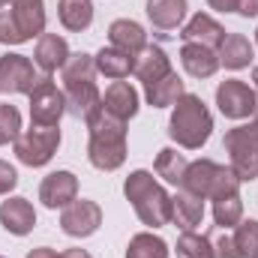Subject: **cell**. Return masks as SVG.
Instances as JSON below:
<instances>
[{"label":"cell","mask_w":258,"mask_h":258,"mask_svg":"<svg viewBox=\"0 0 258 258\" xmlns=\"http://www.w3.org/2000/svg\"><path fill=\"white\" fill-rule=\"evenodd\" d=\"M90 129V144H87V156L99 171H114L123 165L126 159V120L111 117L102 105L87 117Z\"/></svg>","instance_id":"6da1fadb"},{"label":"cell","mask_w":258,"mask_h":258,"mask_svg":"<svg viewBox=\"0 0 258 258\" xmlns=\"http://www.w3.org/2000/svg\"><path fill=\"white\" fill-rule=\"evenodd\" d=\"M63 96L66 105L75 117H90L99 105V87H96V63L90 54H69V60L63 63Z\"/></svg>","instance_id":"7a4b0ae2"},{"label":"cell","mask_w":258,"mask_h":258,"mask_svg":"<svg viewBox=\"0 0 258 258\" xmlns=\"http://www.w3.org/2000/svg\"><path fill=\"white\" fill-rule=\"evenodd\" d=\"M123 192L132 201V207L144 225L159 228V225L171 222V195L153 180L150 171H132L123 183Z\"/></svg>","instance_id":"3957f363"},{"label":"cell","mask_w":258,"mask_h":258,"mask_svg":"<svg viewBox=\"0 0 258 258\" xmlns=\"http://www.w3.org/2000/svg\"><path fill=\"white\" fill-rule=\"evenodd\" d=\"M210 129H213V117H210L207 105L201 102V96L183 93V96L174 102L171 123H168V135H171L180 147L198 150V147L210 138Z\"/></svg>","instance_id":"277c9868"},{"label":"cell","mask_w":258,"mask_h":258,"mask_svg":"<svg viewBox=\"0 0 258 258\" xmlns=\"http://www.w3.org/2000/svg\"><path fill=\"white\" fill-rule=\"evenodd\" d=\"M45 30V6L42 0H9V9L0 12V42L21 45Z\"/></svg>","instance_id":"5b68a950"},{"label":"cell","mask_w":258,"mask_h":258,"mask_svg":"<svg viewBox=\"0 0 258 258\" xmlns=\"http://www.w3.org/2000/svg\"><path fill=\"white\" fill-rule=\"evenodd\" d=\"M186 192L198 195V198H228V195H237L240 189V180L231 168L213 162V159H198V162H189L186 168V177H183V186Z\"/></svg>","instance_id":"8992f818"},{"label":"cell","mask_w":258,"mask_h":258,"mask_svg":"<svg viewBox=\"0 0 258 258\" xmlns=\"http://www.w3.org/2000/svg\"><path fill=\"white\" fill-rule=\"evenodd\" d=\"M222 147L231 153V171L237 180H255L258 177V120L249 126H234L225 132Z\"/></svg>","instance_id":"52a82bcc"},{"label":"cell","mask_w":258,"mask_h":258,"mask_svg":"<svg viewBox=\"0 0 258 258\" xmlns=\"http://www.w3.org/2000/svg\"><path fill=\"white\" fill-rule=\"evenodd\" d=\"M57 147H60V129L57 126H30L15 138V156L30 168L45 165L57 153Z\"/></svg>","instance_id":"ba28073f"},{"label":"cell","mask_w":258,"mask_h":258,"mask_svg":"<svg viewBox=\"0 0 258 258\" xmlns=\"http://www.w3.org/2000/svg\"><path fill=\"white\" fill-rule=\"evenodd\" d=\"M30 96V120L33 126H57L66 111V96L57 90L51 75H42L39 84L27 93Z\"/></svg>","instance_id":"9c48e42d"},{"label":"cell","mask_w":258,"mask_h":258,"mask_svg":"<svg viewBox=\"0 0 258 258\" xmlns=\"http://www.w3.org/2000/svg\"><path fill=\"white\" fill-rule=\"evenodd\" d=\"M216 105H219V111H222L225 117L243 120V117H252V114H255L258 93L249 84H243V81H237V78H228V81H222V84L216 87Z\"/></svg>","instance_id":"30bf717a"},{"label":"cell","mask_w":258,"mask_h":258,"mask_svg":"<svg viewBox=\"0 0 258 258\" xmlns=\"http://www.w3.org/2000/svg\"><path fill=\"white\" fill-rule=\"evenodd\" d=\"M39 84V75L24 54L0 57V93H30Z\"/></svg>","instance_id":"8fae6325"},{"label":"cell","mask_w":258,"mask_h":258,"mask_svg":"<svg viewBox=\"0 0 258 258\" xmlns=\"http://www.w3.org/2000/svg\"><path fill=\"white\" fill-rule=\"evenodd\" d=\"M99 225H102V210L96 201H87V198H81V201L75 198L60 213V228L69 237H90Z\"/></svg>","instance_id":"7c38bea8"},{"label":"cell","mask_w":258,"mask_h":258,"mask_svg":"<svg viewBox=\"0 0 258 258\" xmlns=\"http://www.w3.org/2000/svg\"><path fill=\"white\" fill-rule=\"evenodd\" d=\"M75 195H78V177L72 171H51L39 186V201L51 210L72 204Z\"/></svg>","instance_id":"4fadbf2b"},{"label":"cell","mask_w":258,"mask_h":258,"mask_svg":"<svg viewBox=\"0 0 258 258\" xmlns=\"http://www.w3.org/2000/svg\"><path fill=\"white\" fill-rule=\"evenodd\" d=\"M69 60V45H66L63 36L57 33H42L39 42H36V51H33V63L39 66L45 75L63 69V63Z\"/></svg>","instance_id":"5bb4252c"},{"label":"cell","mask_w":258,"mask_h":258,"mask_svg":"<svg viewBox=\"0 0 258 258\" xmlns=\"http://www.w3.org/2000/svg\"><path fill=\"white\" fill-rule=\"evenodd\" d=\"M171 72V60L168 54L159 48V45H144L138 54H135V66H132V75L141 81V84H150V81H159L162 75Z\"/></svg>","instance_id":"9a60e30c"},{"label":"cell","mask_w":258,"mask_h":258,"mask_svg":"<svg viewBox=\"0 0 258 258\" xmlns=\"http://www.w3.org/2000/svg\"><path fill=\"white\" fill-rule=\"evenodd\" d=\"M0 222H3V228L9 231V234H27V231H33V225H36V210H33V204L27 201V198H9V201H3L0 204Z\"/></svg>","instance_id":"2e32d148"},{"label":"cell","mask_w":258,"mask_h":258,"mask_svg":"<svg viewBox=\"0 0 258 258\" xmlns=\"http://www.w3.org/2000/svg\"><path fill=\"white\" fill-rule=\"evenodd\" d=\"M102 108L117 117V120H129L138 114V90L129 84V81H114L105 96H102Z\"/></svg>","instance_id":"e0dca14e"},{"label":"cell","mask_w":258,"mask_h":258,"mask_svg":"<svg viewBox=\"0 0 258 258\" xmlns=\"http://www.w3.org/2000/svg\"><path fill=\"white\" fill-rule=\"evenodd\" d=\"M228 33L222 30V24L219 21H213L210 15H204V12H198L189 18V24L183 27V33H180V39L183 42H198V45H204V48H219L222 45V39H225Z\"/></svg>","instance_id":"ac0fdd59"},{"label":"cell","mask_w":258,"mask_h":258,"mask_svg":"<svg viewBox=\"0 0 258 258\" xmlns=\"http://www.w3.org/2000/svg\"><path fill=\"white\" fill-rule=\"evenodd\" d=\"M204 219V198L186 192V189H177L171 195V222L180 225L183 231H192L195 225H201Z\"/></svg>","instance_id":"d6986e66"},{"label":"cell","mask_w":258,"mask_h":258,"mask_svg":"<svg viewBox=\"0 0 258 258\" xmlns=\"http://www.w3.org/2000/svg\"><path fill=\"white\" fill-rule=\"evenodd\" d=\"M180 63L192 78H210L219 69V54L213 48H204L198 42H183L180 48Z\"/></svg>","instance_id":"ffe728a7"},{"label":"cell","mask_w":258,"mask_h":258,"mask_svg":"<svg viewBox=\"0 0 258 258\" xmlns=\"http://www.w3.org/2000/svg\"><path fill=\"white\" fill-rule=\"evenodd\" d=\"M108 39H111L114 48L126 51V54H132V57L147 45V33H144V27H141L138 21H129V18H117V21H111V27H108Z\"/></svg>","instance_id":"44dd1931"},{"label":"cell","mask_w":258,"mask_h":258,"mask_svg":"<svg viewBox=\"0 0 258 258\" xmlns=\"http://www.w3.org/2000/svg\"><path fill=\"white\" fill-rule=\"evenodd\" d=\"M144 96H147V102H150L153 108H168V105H174V102L183 96V81H180V75L171 69V72L162 75L159 81L144 84Z\"/></svg>","instance_id":"7402d4cb"},{"label":"cell","mask_w":258,"mask_h":258,"mask_svg":"<svg viewBox=\"0 0 258 258\" xmlns=\"http://www.w3.org/2000/svg\"><path fill=\"white\" fill-rule=\"evenodd\" d=\"M147 18L159 30H174L186 18V0H147Z\"/></svg>","instance_id":"603a6c76"},{"label":"cell","mask_w":258,"mask_h":258,"mask_svg":"<svg viewBox=\"0 0 258 258\" xmlns=\"http://www.w3.org/2000/svg\"><path fill=\"white\" fill-rule=\"evenodd\" d=\"M93 63H96V72L99 75L114 78V81H123L129 72H132V66H135V57L126 54V51H120V48H114V45H108V48H102L93 57Z\"/></svg>","instance_id":"cb8c5ba5"},{"label":"cell","mask_w":258,"mask_h":258,"mask_svg":"<svg viewBox=\"0 0 258 258\" xmlns=\"http://www.w3.org/2000/svg\"><path fill=\"white\" fill-rule=\"evenodd\" d=\"M252 60V42L243 33H228L219 45V63L225 69H243Z\"/></svg>","instance_id":"d4e9b609"},{"label":"cell","mask_w":258,"mask_h":258,"mask_svg":"<svg viewBox=\"0 0 258 258\" xmlns=\"http://www.w3.org/2000/svg\"><path fill=\"white\" fill-rule=\"evenodd\" d=\"M57 15H60V24L66 30L81 33L93 21V3L90 0H60L57 3Z\"/></svg>","instance_id":"484cf974"},{"label":"cell","mask_w":258,"mask_h":258,"mask_svg":"<svg viewBox=\"0 0 258 258\" xmlns=\"http://www.w3.org/2000/svg\"><path fill=\"white\" fill-rule=\"evenodd\" d=\"M156 174L165 180V183H171V186H183V177H186V168H189V162L183 159V153H177V150H171V147H165V150H159V156H156Z\"/></svg>","instance_id":"4316f807"},{"label":"cell","mask_w":258,"mask_h":258,"mask_svg":"<svg viewBox=\"0 0 258 258\" xmlns=\"http://www.w3.org/2000/svg\"><path fill=\"white\" fill-rule=\"evenodd\" d=\"M126 258H168V243L150 231L135 234L126 246Z\"/></svg>","instance_id":"83f0119b"},{"label":"cell","mask_w":258,"mask_h":258,"mask_svg":"<svg viewBox=\"0 0 258 258\" xmlns=\"http://www.w3.org/2000/svg\"><path fill=\"white\" fill-rule=\"evenodd\" d=\"M231 237H234V246H237V255L240 258H258V222L255 219H240L237 231Z\"/></svg>","instance_id":"f1b7e54d"},{"label":"cell","mask_w":258,"mask_h":258,"mask_svg":"<svg viewBox=\"0 0 258 258\" xmlns=\"http://www.w3.org/2000/svg\"><path fill=\"white\" fill-rule=\"evenodd\" d=\"M213 219L219 228H231L243 219V201L240 195H228V198H219L213 201Z\"/></svg>","instance_id":"f546056e"},{"label":"cell","mask_w":258,"mask_h":258,"mask_svg":"<svg viewBox=\"0 0 258 258\" xmlns=\"http://www.w3.org/2000/svg\"><path fill=\"white\" fill-rule=\"evenodd\" d=\"M177 255L180 258H213V243L204 234L183 231L180 240H177Z\"/></svg>","instance_id":"4dcf8cb0"},{"label":"cell","mask_w":258,"mask_h":258,"mask_svg":"<svg viewBox=\"0 0 258 258\" xmlns=\"http://www.w3.org/2000/svg\"><path fill=\"white\" fill-rule=\"evenodd\" d=\"M21 135V114L15 105H0V144H9Z\"/></svg>","instance_id":"1f68e13d"},{"label":"cell","mask_w":258,"mask_h":258,"mask_svg":"<svg viewBox=\"0 0 258 258\" xmlns=\"http://www.w3.org/2000/svg\"><path fill=\"white\" fill-rule=\"evenodd\" d=\"M213 243V258H240L237 255V246H234V237L231 234H219Z\"/></svg>","instance_id":"d6a6232c"},{"label":"cell","mask_w":258,"mask_h":258,"mask_svg":"<svg viewBox=\"0 0 258 258\" xmlns=\"http://www.w3.org/2000/svg\"><path fill=\"white\" fill-rule=\"evenodd\" d=\"M15 183H18V171H15L9 162L0 159V195H6L9 189H15Z\"/></svg>","instance_id":"836d02e7"},{"label":"cell","mask_w":258,"mask_h":258,"mask_svg":"<svg viewBox=\"0 0 258 258\" xmlns=\"http://www.w3.org/2000/svg\"><path fill=\"white\" fill-rule=\"evenodd\" d=\"M207 6L216 9V12H237L240 0H207Z\"/></svg>","instance_id":"e575fe53"},{"label":"cell","mask_w":258,"mask_h":258,"mask_svg":"<svg viewBox=\"0 0 258 258\" xmlns=\"http://www.w3.org/2000/svg\"><path fill=\"white\" fill-rule=\"evenodd\" d=\"M237 12H240V15H246V18H255V15H258V0H240Z\"/></svg>","instance_id":"d590c367"},{"label":"cell","mask_w":258,"mask_h":258,"mask_svg":"<svg viewBox=\"0 0 258 258\" xmlns=\"http://www.w3.org/2000/svg\"><path fill=\"white\" fill-rule=\"evenodd\" d=\"M27 258H60V252H54L51 246H39V249H33Z\"/></svg>","instance_id":"8d00e7d4"},{"label":"cell","mask_w":258,"mask_h":258,"mask_svg":"<svg viewBox=\"0 0 258 258\" xmlns=\"http://www.w3.org/2000/svg\"><path fill=\"white\" fill-rule=\"evenodd\" d=\"M60 258H93V255L84 252V249H66V252H60Z\"/></svg>","instance_id":"74e56055"},{"label":"cell","mask_w":258,"mask_h":258,"mask_svg":"<svg viewBox=\"0 0 258 258\" xmlns=\"http://www.w3.org/2000/svg\"><path fill=\"white\" fill-rule=\"evenodd\" d=\"M252 81H255V87H258V66H255V72H252Z\"/></svg>","instance_id":"f35d334b"},{"label":"cell","mask_w":258,"mask_h":258,"mask_svg":"<svg viewBox=\"0 0 258 258\" xmlns=\"http://www.w3.org/2000/svg\"><path fill=\"white\" fill-rule=\"evenodd\" d=\"M6 3H9V0H0V6H6Z\"/></svg>","instance_id":"ab89813d"},{"label":"cell","mask_w":258,"mask_h":258,"mask_svg":"<svg viewBox=\"0 0 258 258\" xmlns=\"http://www.w3.org/2000/svg\"><path fill=\"white\" fill-rule=\"evenodd\" d=\"M255 45H258V30H255Z\"/></svg>","instance_id":"60d3db41"}]
</instances>
